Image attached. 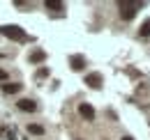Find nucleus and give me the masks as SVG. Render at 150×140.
<instances>
[{"label":"nucleus","instance_id":"20e7f679","mask_svg":"<svg viewBox=\"0 0 150 140\" xmlns=\"http://www.w3.org/2000/svg\"><path fill=\"white\" fill-rule=\"evenodd\" d=\"M102 83H104V78H102L99 71H93V74L86 76V85H88L90 90H99V88H102Z\"/></svg>","mask_w":150,"mask_h":140},{"label":"nucleus","instance_id":"6e6552de","mask_svg":"<svg viewBox=\"0 0 150 140\" xmlns=\"http://www.w3.org/2000/svg\"><path fill=\"white\" fill-rule=\"evenodd\" d=\"M69 64H72L74 71H81L86 67V57H83V55H72V57H69Z\"/></svg>","mask_w":150,"mask_h":140},{"label":"nucleus","instance_id":"f257e3e1","mask_svg":"<svg viewBox=\"0 0 150 140\" xmlns=\"http://www.w3.org/2000/svg\"><path fill=\"white\" fill-rule=\"evenodd\" d=\"M0 35H5L7 39H14V41H28L30 39L21 25H2L0 28Z\"/></svg>","mask_w":150,"mask_h":140},{"label":"nucleus","instance_id":"f8f14e48","mask_svg":"<svg viewBox=\"0 0 150 140\" xmlns=\"http://www.w3.org/2000/svg\"><path fill=\"white\" fill-rule=\"evenodd\" d=\"M28 133H33V136H44V126H42V124H30V126H28Z\"/></svg>","mask_w":150,"mask_h":140},{"label":"nucleus","instance_id":"7ed1b4c3","mask_svg":"<svg viewBox=\"0 0 150 140\" xmlns=\"http://www.w3.org/2000/svg\"><path fill=\"white\" fill-rule=\"evenodd\" d=\"M0 140H25V138L14 124H5V126H0Z\"/></svg>","mask_w":150,"mask_h":140},{"label":"nucleus","instance_id":"4468645a","mask_svg":"<svg viewBox=\"0 0 150 140\" xmlns=\"http://www.w3.org/2000/svg\"><path fill=\"white\" fill-rule=\"evenodd\" d=\"M0 80H7V74H5L2 69H0Z\"/></svg>","mask_w":150,"mask_h":140},{"label":"nucleus","instance_id":"0eeeda50","mask_svg":"<svg viewBox=\"0 0 150 140\" xmlns=\"http://www.w3.org/2000/svg\"><path fill=\"white\" fill-rule=\"evenodd\" d=\"M28 60H30V64H42V62L46 60V51H42V48H35V51H30Z\"/></svg>","mask_w":150,"mask_h":140},{"label":"nucleus","instance_id":"1a4fd4ad","mask_svg":"<svg viewBox=\"0 0 150 140\" xmlns=\"http://www.w3.org/2000/svg\"><path fill=\"white\" fill-rule=\"evenodd\" d=\"M21 88H23L21 83H5V85H2V92H5V94H16V92H21Z\"/></svg>","mask_w":150,"mask_h":140},{"label":"nucleus","instance_id":"ddd939ff","mask_svg":"<svg viewBox=\"0 0 150 140\" xmlns=\"http://www.w3.org/2000/svg\"><path fill=\"white\" fill-rule=\"evenodd\" d=\"M49 74H51V69H49V67H42V69L37 71V78H46Z\"/></svg>","mask_w":150,"mask_h":140},{"label":"nucleus","instance_id":"423d86ee","mask_svg":"<svg viewBox=\"0 0 150 140\" xmlns=\"http://www.w3.org/2000/svg\"><path fill=\"white\" fill-rule=\"evenodd\" d=\"M16 106L23 113H35L37 110V101H33V99H21V101H16Z\"/></svg>","mask_w":150,"mask_h":140},{"label":"nucleus","instance_id":"9d476101","mask_svg":"<svg viewBox=\"0 0 150 140\" xmlns=\"http://www.w3.org/2000/svg\"><path fill=\"white\" fill-rule=\"evenodd\" d=\"M44 7L46 9H53V12H60V9H65V2H60V0H46Z\"/></svg>","mask_w":150,"mask_h":140},{"label":"nucleus","instance_id":"9b49d317","mask_svg":"<svg viewBox=\"0 0 150 140\" xmlns=\"http://www.w3.org/2000/svg\"><path fill=\"white\" fill-rule=\"evenodd\" d=\"M139 35H141V37H150V18H146V21L141 23V28H139Z\"/></svg>","mask_w":150,"mask_h":140},{"label":"nucleus","instance_id":"f03ea898","mask_svg":"<svg viewBox=\"0 0 150 140\" xmlns=\"http://www.w3.org/2000/svg\"><path fill=\"white\" fill-rule=\"evenodd\" d=\"M118 5H120V16L125 18V21H132V18L136 16V9H139V7H143L146 2H139V0L127 2V0H122V2H118Z\"/></svg>","mask_w":150,"mask_h":140},{"label":"nucleus","instance_id":"39448f33","mask_svg":"<svg viewBox=\"0 0 150 140\" xmlns=\"http://www.w3.org/2000/svg\"><path fill=\"white\" fill-rule=\"evenodd\" d=\"M79 115H81L86 122H95V108L90 104H81L79 106Z\"/></svg>","mask_w":150,"mask_h":140},{"label":"nucleus","instance_id":"2eb2a0df","mask_svg":"<svg viewBox=\"0 0 150 140\" xmlns=\"http://www.w3.org/2000/svg\"><path fill=\"white\" fill-rule=\"evenodd\" d=\"M120 140H134V138H129V136H122V138H120Z\"/></svg>","mask_w":150,"mask_h":140}]
</instances>
